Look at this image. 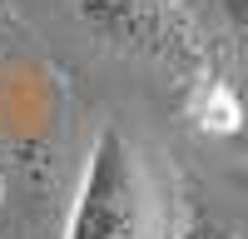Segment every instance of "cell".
Listing matches in <instances>:
<instances>
[{"label":"cell","mask_w":248,"mask_h":239,"mask_svg":"<svg viewBox=\"0 0 248 239\" xmlns=\"http://www.w3.org/2000/svg\"><path fill=\"white\" fill-rule=\"evenodd\" d=\"M65 239H164V194L144 154L119 125L90 145Z\"/></svg>","instance_id":"cell-1"},{"label":"cell","mask_w":248,"mask_h":239,"mask_svg":"<svg viewBox=\"0 0 248 239\" xmlns=\"http://www.w3.org/2000/svg\"><path fill=\"white\" fill-rule=\"evenodd\" d=\"M79 25L119 55L154 60L194 80L209 75V35L189 0H70Z\"/></svg>","instance_id":"cell-2"},{"label":"cell","mask_w":248,"mask_h":239,"mask_svg":"<svg viewBox=\"0 0 248 239\" xmlns=\"http://www.w3.org/2000/svg\"><path fill=\"white\" fill-rule=\"evenodd\" d=\"M189 115L199 120V130H209V135H229V130H238V100H233V90L223 85V80H214V75L194 80Z\"/></svg>","instance_id":"cell-3"},{"label":"cell","mask_w":248,"mask_h":239,"mask_svg":"<svg viewBox=\"0 0 248 239\" xmlns=\"http://www.w3.org/2000/svg\"><path fill=\"white\" fill-rule=\"evenodd\" d=\"M194 239H238V234H229L223 224H214V219H199V229H194Z\"/></svg>","instance_id":"cell-4"},{"label":"cell","mask_w":248,"mask_h":239,"mask_svg":"<svg viewBox=\"0 0 248 239\" xmlns=\"http://www.w3.org/2000/svg\"><path fill=\"white\" fill-rule=\"evenodd\" d=\"M223 10H229V20L238 30H248V0H223Z\"/></svg>","instance_id":"cell-5"},{"label":"cell","mask_w":248,"mask_h":239,"mask_svg":"<svg viewBox=\"0 0 248 239\" xmlns=\"http://www.w3.org/2000/svg\"><path fill=\"white\" fill-rule=\"evenodd\" d=\"M229 179H233V185H238V189H243V194H248V170H233V174H229Z\"/></svg>","instance_id":"cell-6"}]
</instances>
